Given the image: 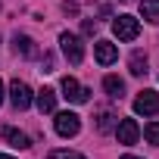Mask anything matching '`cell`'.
<instances>
[{
  "mask_svg": "<svg viewBox=\"0 0 159 159\" xmlns=\"http://www.w3.org/2000/svg\"><path fill=\"white\" fill-rule=\"evenodd\" d=\"M3 140H7L13 150H28V147H31L28 134H25V131H19V128H3Z\"/></svg>",
  "mask_w": 159,
  "mask_h": 159,
  "instance_id": "9",
  "label": "cell"
},
{
  "mask_svg": "<svg viewBox=\"0 0 159 159\" xmlns=\"http://www.w3.org/2000/svg\"><path fill=\"white\" fill-rule=\"evenodd\" d=\"M13 50L22 53V56H38V47H34V41L28 34H16L13 38Z\"/></svg>",
  "mask_w": 159,
  "mask_h": 159,
  "instance_id": "11",
  "label": "cell"
},
{
  "mask_svg": "<svg viewBox=\"0 0 159 159\" xmlns=\"http://www.w3.org/2000/svg\"><path fill=\"white\" fill-rule=\"evenodd\" d=\"M59 47H62V56H66L72 66H78V62L84 59V44H81V38L72 34V31H62V34H59Z\"/></svg>",
  "mask_w": 159,
  "mask_h": 159,
  "instance_id": "1",
  "label": "cell"
},
{
  "mask_svg": "<svg viewBox=\"0 0 159 159\" xmlns=\"http://www.w3.org/2000/svg\"><path fill=\"white\" fill-rule=\"evenodd\" d=\"M62 13H66V16H78V3H75V0H66V3H62Z\"/></svg>",
  "mask_w": 159,
  "mask_h": 159,
  "instance_id": "18",
  "label": "cell"
},
{
  "mask_svg": "<svg viewBox=\"0 0 159 159\" xmlns=\"http://www.w3.org/2000/svg\"><path fill=\"white\" fill-rule=\"evenodd\" d=\"M59 88H62V97H66L69 103H88V100H91V91H88V88H81L72 75H66V78H62V84H59Z\"/></svg>",
  "mask_w": 159,
  "mask_h": 159,
  "instance_id": "4",
  "label": "cell"
},
{
  "mask_svg": "<svg viewBox=\"0 0 159 159\" xmlns=\"http://www.w3.org/2000/svg\"><path fill=\"white\" fill-rule=\"evenodd\" d=\"M122 159H137V156H122Z\"/></svg>",
  "mask_w": 159,
  "mask_h": 159,
  "instance_id": "22",
  "label": "cell"
},
{
  "mask_svg": "<svg viewBox=\"0 0 159 159\" xmlns=\"http://www.w3.org/2000/svg\"><path fill=\"white\" fill-rule=\"evenodd\" d=\"M122 3H128V0H122Z\"/></svg>",
  "mask_w": 159,
  "mask_h": 159,
  "instance_id": "24",
  "label": "cell"
},
{
  "mask_svg": "<svg viewBox=\"0 0 159 159\" xmlns=\"http://www.w3.org/2000/svg\"><path fill=\"white\" fill-rule=\"evenodd\" d=\"M103 91H106L109 100H122L125 97V81H122L119 75H106L103 78Z\"/></svg>",
  "mask_w": 159,
  "mask_h": 159,
  "instance_id": "10",
  "label": "cell"
},
{
  "mask_svg": "<svg viewBox=\"0 0 159 159\" xmlns=\"http://www.w3.org/2000/svg\"><path fill=\"white\" fill-rule=\"evenodd\" d=\"M50 159H88V156L75 153V150H53V153H50Z\"/></svg>",
  "mask_w": 159,
  "mask_h": 159,
  "instance_id": "17",
  "label": "cell"
},
{
  "mask_svg": "<svg viewBox=\"0 0 159 159\" xmlns=\"http://www.w3.org/2000/svg\"><path fill=\"white\" fill-rule=\"evenodd\" d=\"M112 125H116V112H109V109H100V112H97V128H100V131H109Z\"/></svg>",
  "mask_w": 159,
  "mask_h": 159,
  "instance_id": "15",
  "label": "cell"
},
{
  "mask_svg": "<svg viewBox=\"0 0 159 159\" xmlns=\"http://www.w3.org/2000/svg\"><path fill=\"white\" fill-rule=\"evenodd\" d=\"M53 125H56V134L59 137H75L78 131H81V119H78L75 112H69V109L66 112H56V122Z\"/></svg>",
  "mask_w": 159,
  "mask_h": 159,
  "instance_id": "3",
  "label": "cell"
},
{
  "mask_svg": "<svg viewBox=\"0 0 159 159\" xmlns=\"http://www.w3.org/2000/svg\"><path fill=\"white\" fill-rule=\"evenodd\" d=\"M134 112L137 116H159V94L156 91H140L134 97Z\"/></svg>",
  "mask_w": 159,
  "mask_h": 159,
  "instance_id": "5",
  "label": "cell"
},
{
  "mask_svg": "<svg viewBox=\"0 0 159 159\" xmlns=\"http://www.w3.org/2000/svg\"><path fill=\"white\" fill-rule=\"evenodd\" d=\"M116 137H119V143H125V147L137 143V137H140V128H137V122H134V119H122V122L116 125Z\"/></svg>",
  "mask_w": 159,
  "mask_h": 159,
  "instance_id": "7",
  "label": "cell"
},
{
  "mask_svg": "<svg viewBox=\"0 0 159 159\" xmlns=\"http://www.w3.org/2000/svg\"><path fill=\"white\" fill-rule=\"evenodd\" d=\"M34 100H38V109H41V112H53V109H56V91H53V88L38 91Z\"/></svg>",
  "mask_w": 159,
  "mask_h": 159,
  "instance_id": "12",
  "label": "cell"
},
{
  "mask_svg": "<svg viewBox=\"0 0 159 159\" xmlns=\"http://www.w3.org/2000/svg\"><path fill=\"white\" fill-rule=\"evenodd\" d=\"M10 100H13L16 109H28L31 100H34V94H31V88H28L25 81H19V78H16V81L10 84Z\"/></svg>",
  "mask_w": 159,
  "mask_h": 159,
  "instance_id": "6",
  "label": "cell"
},
{
  "mask_svg": "<svg viewBox=\"0 0 159 159\" xmlns=\"http://www.w3.org/2000/svg\"><path fill=\"white\" fill-rule=\"evenodd\" d=\"M94 56H97L100 66H112V62L119 59V47L109 44V41H97V44H94Z\"/></svg>",
  "mask_w": 159,
  "mask_h": 159,
  "instance_id": "8",
  "label": "cell"
},
{
  "mask_svg": "<svg viewBox=\"0 0 159 159\" xmlns=\"http://www.w3.org/2000/svg\"><path fill=\"white\" fill-rule=\"evenodd\" d=\"M112 34H116L119 41H134V38L140 34V22H137L134 16H116V19H112Z\"/></svg>",
  "mask_w": 159,
  "mask_h": 159,
  "instance_id": "2",
  "label": "cell"
},
{
  "mask_svg": "<svg viewBox=\"0 0 159 159\" xmlns=\"http://www.w3.org/2000/svg\"><path fill=\"white\" fill-rule=\"evenodd\" d=\"M128 66H131V75H137V78H140V75H147V53H140V50H137V53H131Z\"/></svg>",
  "mask_w": 159,
  "mask_h": 159,
  "instance_id": "14",
  "label": "cell"
},
{
  "mask_svg": "<svg viewBox=\"0 0 159 159\" xmlns=\"http://www.w3.org/2000/svg\"><path fill=\"white\" fill-rule=\"evenodd\" d=\"M0 159H13V156H0Z\"/></svg>",
  "mask_w": 159,
  "mask_h": 159,
  "instance_id": "23",
  "label": "cell"
},
{
  "mask_svg": "<svg viewBox=\"0 0 159 159\" xmlns=\"http://www.w3.org/2000/svg\"><path fill=\"white\" fill-rule=\"evenodd\" d=\"M81 31H84V34H94V31H97V22L84 19V22H81Z\"/></svg>",
  "mask_w": 159,
  "mask_h": 159,
  "instance_id": "19",
  "label": "cell"
},
{
  "mask_svg": "<svg viewBox=\"0 0 159 159\" xmlns=\"http://www.w3.org/2000/svg\"><path fill=\"white\" fill-rule=\"evenodd\" d=\"M41 72H53V56L50 53H44V69Z\"/></svg>",
  "mask_w": 159,
  "mask_h": 159,
  "instance_id": "20",
  "label": "cell"
},
{
  "mask_svg": "<svg viewBox=\"0 0 159 159\" xmlns=\"http://www.w3.org/2000/svg\"><path fill=\"white\" fill-rule=\"evenodd\" d=\"M0 103H3V81H0Z\"/></svg>",
  "mask_w": 159,
  "mask_h": 159,
  "instance_id": "21",
  "label": "cell"
},
{
  "mask_svg": "<svg viewBox=\"0 0 159 159\" xmlns=\"http://www.w3.org/2000/svg\"><path fill=\"white\" fill-rule=\"evenodd\" d=\"M140 13H143L147 22L159 25V0H143V3H140Z\"/></svg>",
  "mask_w": 159,
  "mask_h": 159,
  "instance_id": "13",
  "label": "cell"
},
{
  "mask_svg": "<svg viewBox=\"0 0 159 159\" xmlns=\"http://www.w3.org/2000/svg\"><path fill=\"white\" fill-rule=\"evenodd\" d=\"M143 137H147L153 147H159V122H150V125L143 128Z\"/></svg>",
  "mask_w": 159,
  "mask_h": 159,
  "instance_id": "16",
  "label": "cell"
}]
</instances>
